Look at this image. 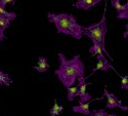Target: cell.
<instances>
[{
  "label": "cell",
  "instance_id": "6da1fadb",
  "mask_svg": "<svg viewBox=\"0 0 128 116\" xmlns=\"http://www.w3.org/2000/svg\"><path fill=\"white\" fill-rule=\"evenodd\" d=\"M60 66L58 69L54 71V74L58 76L60 81L66 88L74 86V84L78 81L79 78L84 77L85 73V65L81 61L79 55L74 56L72 59H67L66 56L58 52Z\"/></svg>",
  "mask_w": 128,
  "mask_h": 116
},
{
  "label": "cell",
  "instance_id": "7a4b0ae2",
  "mask_svg": "<svg viewBox=\"0 0 128 116\" xmlns=\"http://www.w3.org/2000/svg\"><path fill=\"white\" fill-rule=\"evenodd\" d=\"M47 18L50 23H53L56 28L58 33L72 36L77 40H80L84 35V27L81 26L77 19L71 14L62 13L54 14L48 13Z\"/></svg>",
  "mask_w": 128,
  "mask_h": 116
},
{
  "label": "cell",
  "instance_id": "3957f363",
  "mask_svg": "<svg viewBox=\"0 0 128 116\" xmlns=\"http://www.w3.org/2000/svg\"><path fill=\"white\" fill-rule=\"evenodd\" d=\"M106 32H108V27H106V12L104 13L102 18L98 23H95L88 27H84V36L90 38L92 42L98 43L102 46V50L106 52V55L109 56V58L112 60V58L109 55V51H106L104 45Z\"/></svg>",
  "mask_w": 128,
  "mask_h": 116
},
{
  "label": "cell",
  "instance_id": "277c9868",
  "mask_svg": "<svg viewBox=\"0 0 128 116\" xmlns=\"http://www.w3.org/2000/svg\"><path fill=\"white\" fill-rule=\"evenodd\" d=\"M104 97L106 98V109L120 108L122 111H127L128 110V107L127 106H123L121 101L117 98L114 93L109 92L106 88H104Z\"/></svg>",
  "mask_w": 128,
  "mask_h": 116
},
{
  "label": "cell",
  "instance_id": "5b68a950",
  "mask_svg": "<svg viewBox=\"0 0 128 116\" xmlns=\"http://www.w3.org/2000/svg\"><path fill=\"white\" fill-rule=\"evenodd\" d=\"M78 98L80 103H87L92 101V97L86 91V87L88 84L86 83V78L81 77L78 79Z\"/></svg>",
  "mask_w": 128,
  "mask_h": 116
},
{
  "label": "cell",
  "instance_id": "8992f818",
  "mask_svg": "<svg viewBox=\"0 0 128 116\" xmlns=\"http://www.w3.org/2000/svg\"><path fill=\"white\" fill-rule=\"evenodd\" d=\"M96 59H98L96 67L93 68V69H91V74H93L94 72H96V71H98V70L104 71V72H106V71H109L110 69H113V70L115 71V69H114L113 66L111 65V63H110L108 60H106V58L104 57V54H102V55H98V56H96ZM115 72H116V71H115ZM91 74H90L89 76H87V78L90 77Z\"/></svg>",
  "mask_w": 128,
  "mask_h": 116
},
{
  "label": "cell",
  "instance_id": "52a82bcc",
  "mask_svg": "<svg viewBox=\"0 0 128 116\" xmlns=\"http://www.w3.org/2000/svg\"><path fill=\"white\" fill-rule=\"evenodd\" d=\"M102 0H77L76 3H74L73 6L76 9H84L88 10L91 7H94L95 5H98L100 2H102Z\"/></svg>",
  "mask_w": 128,
  "mask_h": 116
},
{
  "label": "cell",
  "instance_id": "ba28073f",
  "mask_svg": "<svg viewBox=\"0 0 128 116\" xmlns=\"http://www.w3.org/2000/svg\"><path fill=\"white\" fill-rule=\"evenodd\" d=\"M16 19V14L12 13V12H7L4 15H0V28H1L3 31L6 30L10 23L14 21Z\"/></svg>",
  "mask_w": 128,
  "mask_h": 116
},
{
  "label": "cell",
  "instance_id": "9c48e42d",
  "mask_svg": "<svg viewBox=\"0 0 128 116\" xmlns=\"http://www.w3.org/2000/svg\"><path fill=\"white\" fill-rule=\"evenodd\" d=\"M93 101H95V100H92V101L87 102V103H80V102H79L78 106H73V107H72V111L75 112V113L83 114V115H89V114H90L89 106H90V103L93 102Z\"/></svg>",
  "mask_w": 128,
  "mask_h": 116
},
{
  "label": "cell",
  "instance_id": "30bf717a",
  "mask_svg": "<svg viewBox=\"0 0 128 116\" xmlns=\"http://www.w3.org/2000/svg\"><path fill=\"white\" fill-rule=\"evenodd\" d=\"M111 3L117 10V15L128 10V0H111Z\"/></svg>",
  "mask_w": 128,
  "mask_h": 116
},
{
  "label": "cell",
  "instance_id": "8fae6325",
  "mask_svg": "<svg viewBox=\"0 0 128 116\" xmlns=\"http://www.w3.org/2000/svg\"><path fill=\"white\" fill-rule=\"evenodd\" d=\"M35 70H37L38 72L40 73H45L49 70V65H48V62H47V59L44 58V57H39L38 59V64L37 66H34L33 67Z\"/></svg>",
  "mask_w": 128,
  "mask_h": 116
},
{
  "label": "cell",
  "instance_id": "7c38bea8",
  "mask_svg": "<svg viewBox=\"0 0 128 116\" xmlns=\"http://www.w3.org/2000/svg\"><path fill=\"white\" fill-rule=\"evenodd\" d=\"M76 97H78V85L67 88V101L72 102Z\"/></svg>",
  "mask_w": 128,
  "mask_h": 116
},
{
  "label": "cell",
  "instance_id": "4fadbf2b",
  "mask_svg": "<svg viewBox=\"0 0 128 116\" xmlns=\"http://www.w3.org/2000/svg\"><path fill=\"white\" fill-rule=\"evenodd\" d=\"M89 52H90L92 56L96 57L98 55H102L104 54V50H102V46L98 43H96V42H92V46L89 48Z\"/></svg>",
  "mask_w": 128,
  "mask_h": 116
},
{
  "label": "cell",
  "instance_id": "5bb4252c",
  "mask_svg": "<svg viewBox=\"0 0 128 116\" xmlns=\"http://www.w3.org/2000/svg\"><path fill=\"white\" fill-rule=\"evenodd\" d=\"M12 79H10L9 75L6 74V73L2 72L1 70H0V85H5V86H9L10 84H12Z\"/></svg>",
  "mask_w": 128,
  "mask_h": 116
},
{
  "label": "cell",
  "instance_id": "9a60e30c",
  "mask_svg": "<svg viewBox=\"0 0 128 116\" xmlns=\"http://www.w3.org/2000/svg\"><path fill=\"white\" fill-rule=\"evenodd\" d=\"M62 110H64V107L62 106V105H58V104L56 102L49 113H50L51 116H56V115H60V114L62 112Z\"/></svg>",
  "mask_w": 128,
  "mask_h": 116
},
{
  "label": "cell",
  "instance_id": "2e32d148",
  "mask_svg": "<svg viewBox=\"0 0 128 116\" xmlns=\"http://www.w3.org/2000/svg\"><path fill=\"white\" fill-rule=\"evenodd\" d=\"M89 116H108V113H106V111L104 109L92 110V112H90Z\"/></svg>",
  "mask_w": 128,
  "mask_h": 116
},
{
  "label": "cell",
  "instance_id": "e0dca14e",
  "mask_svg": "<svg viewBox=\"0 0 128 116\" xmlns=\"http://www.w3.org/2000/svg\"><path fill=\"white\" fill-rule=\"evenodd\" d=\"M121 89H128V75L122 77V82L120 85Z\"/></svg>",
  "mask_w": 128,
  "mask_h": 116
},
{
  "label": "cell",
  "instance_id": "ac0fdd59",
  "mask_svg": "<svg viewBox=\"0 0 128 116\" xmlns=\"http://www.w3.org/2000/svg\"><path fill=\"white\" fill-rule=\"evenodd\" d=\"M117 18L120 19V20H128V10L118 14V15H117Z\"/></svg>",
  "mask_w": 128,
  "mask_h": 116
},
{
  "label": "cell",
  "instance_id": "d6986e66",
  "mask_svg": "<svg viewBox=\"0 0 128 116\" xmlns=\"http://www.w3.org/2000/svg\"><path fill=\"white\" fill-rule=\"evenodd\" d=\"M14 1H16V0H1V3H2L3 5H5V6H6V4H12V5H14Z\"/></svg>",
  "mask_w": 128,
  "mask_h": 116
},
{
  "label": "cell",
  "instance_id": "ffe728a7",
  "mask_svg": "<svg viewBox=\"0 0 128 116\" xmlns=\"http://www.w3.org/2000/svg\"><path fill=\"white\" fill-rule=\"evenodd\" d=\"M6 39V36L4 35V31L0 28V41H3Z\"/></svg>",
  "mask_w": 128,
  "mask_h": 116
},
{
  "label": "cell",
  "instance_id": "44dd1931",
  "mask_svg": "<svg viewBox=\"0 0 128 116\" xmlns=\"http://www.w3.org/2000/svg\"><path fill=\"white\" fill-rule=\"evenodd\" d=\"M125 29H126V31L123 33V37H124V38H127V37H128V24L125 26Z\"/></svg>",
  "mask_w": 128,
  "mask_h": 116
},
{
  "label": "cell",
  "instance_id": "7402d4cb",
  "mask_svg": "<svg viewBox=\"0 0 128 116\" xmlns=\"http://www.w3.org/2000/svg\"><path fill=\"white\" fill-rule=\"evenodd\" d=\"M108 116H117V115L114 114V113H112V114H108Z\"/></svg>",
  "mask_w": 128,
  "mask_h": 116
},
{
  "label": "cell",
  "instance_id": "603a6c76",
  "mask_svg": "<svg viewBox=\"0 0 128 116\" xmlns=\"http://www.w3.org/2000/svg\"><path fill=\"white\" fill-rule=\"evenodd\" d=\"M0 1H1V0H0Z\"/></svg>",
  "mask_w": 128,
  "mask_h": 116
}]
</instances>
